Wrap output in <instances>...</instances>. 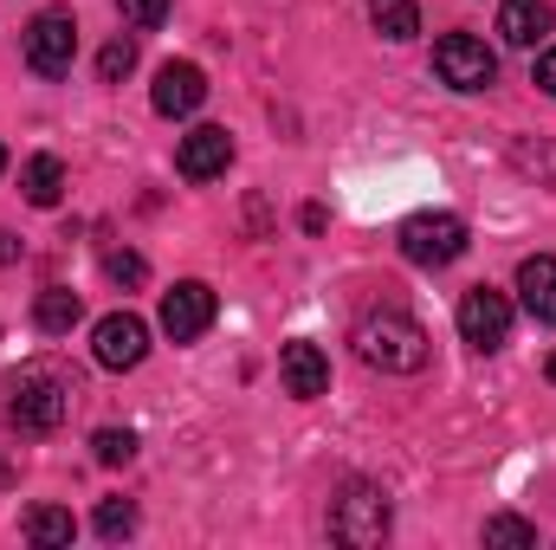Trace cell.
I'll list each match as a JSON object with an SVG mask.
<instances>
[{
  "label": "cell",
  "mask_w": 556,
  "mask_h": 550,
  "mask_svg": "<svg viewBox=\"0 0 556 550\" xmlns=\"http://www.w3.org/2000/svg\"><path fill=\"white\" fill-rule=\"evenodd\" d=\"M0 396H7L0 414H7L13 434H59L65 414H72V376H59L52 363H26V370L7 376Z\"/></svg>",
  "instance_id": "obj_1"
},
{
  "label": "cell",
  "mask_w": 556,
  "mask_h": 550,
  "mask_svg": "<svg viewBox=\"0 0 556 550\" xmlns=\"http://www.w3.org/2000/svg\"><path fill=\"white\" fill-rule=\"evenodd\" d=\"M350 343H356V357H363L369 370H382V376H420L427 357H433L427 330H420L408 311H369Z\"/></svg>",
  "instance_id": "obj_2"
},
{
  "label": "cell",
  "mask_w": 556,
  "mask_h": 550,
  "mask_svg": "<svg viewBox=\"0 0 556 550\" xmlns=\"http://www.w3.org/2000/svg\"><path fill=\"white\" fill-rule=\"evenodd\" d=\"M395 532V512H389V492L382 486H369V479H350L343 492H337V505H330V538L337 545H382Z\"/></svg>",
  "instance_id": "obj_3"
},
{
  "label": "cell",
  "mask_w": 556,
  "mask_h": 550,
  "mask_svg": "<svg viewBox=\"0 0 556 550\" xmlns=\"http://www.w3.org/2000/svg\"><path fill=\"white\" fill-rule=\"evenodd\" d=\"M20 52H26V65H33L39 78H65L72 59H78V20H72V7L33 13L26 33H20Z\"/></svg>",
  "instance_id": "obj_4"
},
{
  "label": "cell",
  "mask_w": 556,
  "mask_h": 550,
  "mask_svg": "<svg viewBox=\"0 0 556 550\" xmlns=\"http://www.w3.org/2000/svg\"><path fill=\"white\" fill-rule=\"evenodd\" d=\"M433 72H440V85H453V91H492V85H498V52H492L479 33H446V39L433 46Z\"/></svg>",
  "instance_id": "obj_5"
},
{
  "label": "cell",
  "mask_w": 556,
  "mask_h": 550,
  "mask_svg": "<svg viewBox=\"0 0 556 550\" xmlns=\"http://www.w3.org/2000/svg\"><path fill=\"white\" fill-rule=\"evenodd\" d=\"M466 221L459 214H446V208H433V214H415V221H402V253L415 260V266H453L459 253H466Z\"/></svg>",
  "instance_id": "obj_6"
},
{
  "label": "cell",
  "mask_w": 556,
  "mask_h": 550,
  "mask_svg": "<svg viewBox=\"0 0 556 550\" xmlns=\"http://www.w3.org/2000/svg\"><path fill=\"white\" fill-rule=\"evenodd\" d=\"M214 285H201V278H181L175 291H162V337L168 343H194V337H207L214 330Z\"/></svg>",
  "instance_id": "obj_7"
},
{
  "label": "cell",
  "mask_w": 556,
  "mask_h": 550,
  "mask_svg": "<svg viewBox=\"0 0 556 550\" xmlns=\"http://www.w3.org/2000/svg\"><path fill=\"white\" fill-rule=\"evenodd\" d=\"M459 337L472 350H505V337H511V298L492 291V285H472L459 298Z\"/></svg>",
  "instance_id": "obj_8"
},
{
  "label": "cell",
  "mask_w": 556,
  "mask_h": 550,
  "mask_svg": "<svg viewBox=\"0 0 556 550\" xmlns=\"http://www.w3.org/2000/svg\"><path fill=\"white\" fill-rule=\"evenodd\" d=\"M91 357H98V370H137L142 357H149V324H142L137 311H111V317H98V330H91Z\"/></svg>",
  "instance_id": "obj_9"
},
{
  "label": "cell",
  "mask_w": 556,
  "mask_h": 550,
  "mask_svg": "<svg viewBox=\"0 0 556 550\" xmlns=\"http://www.w3.org/2000/svg\"><path fill=\"white\" fill-rule=\"evenodd\" d=\"M175 168H181V182H220L233 168V137L220 124L188 130V137L175 142Z\"/></svg>",
  "instance_id": "obj_10"
},
{
  "label": "cell",
  "mask_w": 556,
  "mask_h": 550,
  "mask_svg": "<svg viewBox=\"0 0 556 550\" xmlns=\"http://www.w3.org/2000/svg\"><path fill=\"white\" fill-rule=\"evenodd\" d=\"M149 104H155V117H194V111L207 104V72L188 65V59H168V65L155 72Z\"/></svg>",
  "instance_id": "obj_11"
},
{
  "label": "cell",
  "mask_w": 556,
  "mask_h": 550,
  "mask_svg": "<svg viewBox=\"0 0 556 550\" xmlns=\"http://www.w3.org/2000/svg\"><path fill=\"white\" fill-rule=\"evenodd\" d=\"M278 383H285V396H298V402H317L324 389H330V357L317 350V343H285L278 350Z\"/></svg>",
  "instance_id": "obj_12"
},
{
  "label": "cell",
  "mask_w": 556,
  "mask_h": 550,
  "mask_svg": "<svg viewBox=\"0 0 556 550\" xmlns=\"http://www.w3.org/2000/svg\"><path fill=\"white\" fill-rule=\"evenodd\" d=\"M551 33H556L551 0H505V7H498V39H505V46H518V52H538Z\"/></svg>",
  "instance_id": "obj_13"
},
{
  "label": "cell",
  "mask_w": 556,
  "mask_h": 550,
  "mask_svg": "<svg viewBox=\"0 0 556 550\" xmlns=\"http://www.w3.org/2000/svg\"><path fill=\"white\" fill-rule=\"evenodd\" d=\"M518 304L538 317V324H556V260L551 253H531L518 266Z\"/></svg>",
  "instance_id": "obj_14"
},
{
  "label": "cell",
  "mask_w": 556,
  "mask_h": 550,
  "mask_svg": "<svg viewBox=\"0 0 556 550\" xmlns=\"http://www.w3.org/2000/svg\"><path fill=\"white\" fill-rule=\"evenodd\" d=\"M20 538H26V545H39V550H59V545H72V538H78V518H72L65 505H33V512L20 518Z\"/></svg>",
  "instance_id": "obj_15"
},
{
  "label": "cell",
  "mask_w": 556,
  "mask_h": 550,
  "mask_svg": "<svg viewBox=\"0 0 556 550\" xmlns=\"http://www.w3.org/2000/svg\"><path fill=\"white\" fill-rule=\"evenodd\" d=\"M20 195H26L33 208H59V201H65V162H59V155H33V162L20 168Z\"/></svg>",
  "instance_id": "obj_16"
},
{
  "label": "cell",
  "mask_w": 556,
  "mask_h": 550,
  "mask_svg": "<svg viewBox=\"0 0 556 550\" xmlns=\"http://www.w3.org/2000/svg\"><path fill=\"white\" fill-rule=\"evenodd\" d=\"M78 317H85V304H78V291H65V285H46V291L33 298V324H39L46 337H72Z\"/></svg>",
  "instance_id": "obj_17"
},
{
  "label": "cell",
  "mask_w": 556,
  "mask_h": 550,
  "mask_svg": "<svg viewBox=\"0 0 556 550\" xmlns=\"http://www.w3.org/2000/svg\"><path fill=\"white\" fill-rule=\"evenodd\" d=\"M369 26H376L382 39L402 46V39H415L420 33V7L415 0H369Z\"/></svg>",
  "instance_id": "obj_18"
},
{
  "label": "cell",
  "mask_w": 556,
  "mask_h": 550,
  "mask_svg": "<svg viewBox=\"0 0 556 550\" xmlns=\"http://www.w3.org/2000/svg\"><path fill=\"white\" fill-rule=\"evenodd\" d=\"M485 545L492 550H538V525L518 518V512H498V518H485Z\"/></svg>",
  "instance_id": "obj_19"
},
{
  "label": "cell",
  "mask_w": 556,
  "mask_h": 550,
  "mask_svg": "<svg viewBox=\"0 0 556 550\" xmlns=\"http://www.w3.org/2000/svg\"><path fill=\"white\" fill-rule=\"evenodd\" d=\"M130 72H137V39H130V33H117V39L98 52V78H104V85H124Z\"/></svg>",
  "instance_id": "obj_20"
},
{
  "label": "cell",
  "mask_w": 556,
  "mask_h": 550,
  "mask_svg": "<svg viewBox=\"0 0 556 550\" xmlns=\"http://www.w3.org/2000/svg\"><path fill=\"white\" fill-rule=\"evenodd\" d=\"M91 453H98V466H130L137 460V434L130 427H98L91 434Z\"/></svg>",
  "instance_id": "obj_21"
},
{
  "label": "cell",
  "mask_w": 556,
  "mask_h": 550,
  "mask_svg": "<svg viewBox=\"0 0 556 550\" xmlns=\"http://www.w3.org/2000/svg\"><path fill=\"white\" fill-rule=\"evenodd\" d=\"M91 525H98V538H111V545H124V538H137V505H130V499H104Z\"/></svg>",
  "instance_id": "obj_22"
},
{
  "label": "cell",
  "mask_w": 556,
  "mask_h": 550,
  "mask_svg": "<svg viewBox=\"0 0 556 550\" xmlns=\"http://www.w3.org/2000/svg\"><path fill=\"white\" fill-rule=\"evenodd\" d=\"M104 278H111V285H142V278H149V260L130 253V247H117V253H104Z\"/></svg>",
  "instance_id": "obj_23"
},
{
  "label": "cell",
  "mask_w": 556,
  "mask_h": 550,
  "mask_svg": "<svg viewBox=\"0 0 556 550\" xmlns=\"http://www.w3.org/2000/svg\"><path fill=\"white\" fill-rule=\"evenodd\" d=\"M168 7H175V0H117V13H124L130 26H142V33H155V26L168 20Z\"/></svg>",
  "instance_id": "obj_24"
},
{
  "label": "cell",
  "mask_w": 556,
  "mask_h": 550,
  "mask_svg": "<svg viewBox=\"0 0 556 550\" xmlns=\"http://www.w3.org/2000/svg\"><path fill=\"white\" fill-rule=\"evenodd\" d=\"M531 85H538L544 98H556V46H544V52H538V65H531Z\"/></svg>",
  "instance_id": "obj_25"
},
{
  "label": "cell",
  "mask_w": 556,
  "mask_h": 550,
  "mask_svg": "<svg viewBox=\"0 0 556 550\" xmlns=\"http://www.w3.org/2000/svg\"><path fill=\"white\" fill-rule=\"evenodd\" d=\"M13 260H20V240H13V234L0 227V266H13Z\"/></svg>",
  "instance_id": "obj_26"
},
{
  "label": "cell",
  "mask_w": 556,
  "mask_h": 550,
  "mask_svg": "<svg viewBox=\"0 0 556 550\" xmlns=\"http://www.w3.org/2000/svg\"><path fill=\"white\" fill-rule=\"evenodd\" d=\"M7 486H13V466H7V453H0V492H7Z\"/></svg>",
  "instance_id": "obj_27"
},
{
  "label": "cell",
  "mask_w": 556,
  "mask_h": 550,
  "mask_svg": "<svg viewBox=\"0 0 556 550\" xmlns=\"http://www.w3.org/2000/svg\"><path fill=\"white\" fill-rule=\"evenodd\" d=\"M544 376H551V383H556V350H551V363H544Z\"/></svg>",
  "instance_id": "obj_28"
},
{
  "label": "cell",
  "mask_w": 556,
  "mask_h": 550,
  "mask_svg": "<svg viewBox=\"0 0 556 550\" xmlns=\"http://www.w3.org/2000/svg\"><path fill=\"white\" fill-rule=\"evenodd\" d=\"M0 168H7V142H0Z\"/></svg>",
  "instance_id": "obj_29"
}]
</instances>
